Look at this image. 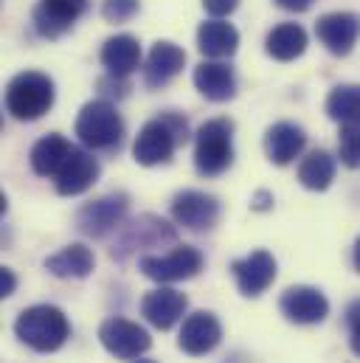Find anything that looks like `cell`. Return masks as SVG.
Returning <instances> with one entry per match:
<instances>
[{"label":"cell","instance_id":"6da1fadb","mask_svg":"<svg viewBox=\"0 0 360 363\" xmlns=\"http://www.w3.org/2000/svg\"><path fill=\"white\" fill-rule=\"evenodd\" d=\"M14 335L34 352H57L71 338V321L54 304H34L17 315Z\"/></svg>","mask_w":360,"mask_h":363},{"label":"cell","instance_id":"7a4b0ae2","mask_svg":"<svg viewBox=\"0 0 360 363\" xmlns=\"http://www.w3.org/2000/svg\"><path fill=\"white\" fill-rule=\"evenodd\" d=\"M189 135V124L186 118L178 113H164L152 121H147L133 144V155L141 167H158V164H167L178 144L186 141Z\"/></svg>","mask_w":360,"mask_h":363},{"label":"cell","instance_id":"3957f363","mask_svg":"<svg viewBox=\"0 0 360 363\" xmlns=\"http://www.w3.org/2000/svg\"><path fill=\"white\" fill-rule=\"evenodd\" d=\"M234 164V121L211 118L194 135V167L203 178H217Z\"/></svg>","mask_w":360,"mask_h":363},{"label":"cell","instance_id":"277c9868","mask_svg":"<svg viewBox=\"0 0 360 363\" xmlns=\"http://www.w3.org/2000/svg\"><path fill=\"white\" fill-rule=\"evenodd\" d=\"M54 107V82L40 71L17 74L6 85V110L17 121H37Z\"/></svg>","mask_w":360,"mask_h":363},{"label":"cell","instance_id":"5b68a950","mask_svg":"<svg viewBox=\"0 0 360 363\" xmlns=\"http://www.w3.org/2000/svg\"><path fill=\"white\" fill-rule=\"evenodd\" d=\"M77 135L88 150H116L124 141V118L107 99H93L77 116Z\"/></svg>","mask_w":360,"mask_h":363},{"label":"cell","instance_id":"8992f818","mask_svg":"<svg viewBox=\"0 0 360 363\" xmlns=\"http://www.w3.org/2000/svg\"><path fill=\"white\" fill-rule=\"evenodd\" d=\"M164 242H175V228L167 220L155 217V214H141L138 220H133L130 225L121 228V234L116 237L110 254L118 262H124L130 254L144 251V248H158Z\"/></svg>","mask_w":360,"mask_h":363},{"label":"cell","instance_id":"52a82bcc","mask_svg":"<svg viewBox=\"0 0 360 363\" xmlns=\"http://www.w3.org/2000/svg\"><path fill=\"white\" fill-rule=\"evenodd\" d=\"M203 268V257L191 245H178L172 254H144L138 259V271L158 284H172L197 276Z\"/></svg>","mask_w":360,"mask_h":363},{"label":"cell","instance_id":"ba28073f","mask_svg":"<svg viewBox=\"0 0 360 363\" xmlns=\"http://www.w3.org/2000/svg\"><path fill=\"white\" fill-rule=\"evenodd\" d=\"M127 208H130V197L124 191H113V194H104L93 203H85L77 214V225L82 234H88L93 240H101L107 237L110 231H116L124 217H127Z\"/></svg>","mask_w":360,"mask_h":363},{"label":"cell","instance_id":"9c48e42d","mask_svg":"<svg viewBox=\"0 0 360 363\" xmlns=\"http://www.w3.org/2000/svg\"><path fill=\"white\" fill-rule=\"evenodd\" d=\"M99 341L118 361H138L152 347L150 333L141 324L127 318H107L99 330Z\"/></svg>","mask_w":360,"mask_h":363},{"label":"cell","instance_id":"30bf717a","mask_svg":"<svg viewBox=\"0 0 360 363\" xmlns=\"http://www.w3.org/2000/svg\"><path fill=\"white\" fill-rule=\"evenodd\" d=\"M279 310L293 324H321L330 315V301L318 287L296 284V287H287L281 293Z\"/></svg>","mask_w":360,"mask_h":363},{"label":"cell","instance_id":"8fae6325","mask_svg":"<svg viewBox=\"0 0 360 363\" xmlns=\"http://www.w3.org/2000/svg\"><path fill=\"white\" fill-rule=\"evenodd\" d=\"M217 217H220V203L206 191L186 189L178 191L172 200V220L189 231H208L214 228Z\"/></svg>","mask_w":360,"mask_h":363},{"label":"cell","instance_id":"7c38bea8","mask_svg":"<svg viewBox=\"0 0 360 363\" xmlns=\"http://www.w3.org/2000/svg\"><path fill=\"white\" fill-rule=\"evenodd\" d=\"M88 9V0H40L34 9V28L45 40L62 37Z\"/></svg>","mask_w":360,"mask_h":363},{"label":"cell","instance_id":"4fadbf2b","mask_svg":"<svg viewBox=\"0 0 360 363\" xmlns=\"http://www.w3.org/2000/svg\"><path fill=\"white\" fill-rule=\"evenodd\" d=\"M315 34L330 54L347 57L360 37V17L352 11H330V14L318 17Z\"/></svg>","mask_w":360,"mask_h":363},{"label":"cell","instance_id":"5bb4252c","mask_svg":"<svg viewBox=\"0 0 360 363\" xmlns=\"http://www.w3.org/2000/svg\"><path fill=\"white\" fill-rule=\"evenodd\" d=\"M223 338V327L220 321L214 318V313H206V310H197L191 315L183 318V327H180L178 335V347L186 355H208Z\"/></svg>","mask_w":360,"mask_h":363},{"label":"cell","instance_id":"9a60e30c","mask_svg":"<svg viewBox=\"0 0 360 363\" xmlns=\"http://www.w3.org/2000/svg\"><path fill=\"white\" fill-rule=\"evenodd\" d=\"M99 175H101L99 161L90 155L88 150L74 147V152L68 155L65 167L60 169L54 183H57V191L62 197H77V194H85L90 186L99 181Z\"/></svg>","mask_w":360,"mask_h":363},{"label":"cell","instance_id":"2e32d148","mask_svg":"<svg viewBox=\"0 0 360 363\" xmlns=\"http://www.w3.org/2000/svg\"><path fill=\"white\" fill-rule=\"evenodd\" d=\"M231 273L242 296H262L276 279V259L268 251H254L231 262Z\"/></svg>","mask_w":360,"mask_h":363},{"label":"cell","instance_id":"e0dca14e","mask_svg":"<svg viewBox=\"0 0 360 363\" xmlns=\"http://www.w3.org/2000/svg\"><path fill=\"white\" fill-rule=\"evenodd\" d=\"M186 296L175 290V287H155V290H150L144 298H141V315L152 324V327H158V330H172L175 324H178L180 318H183V313H186Z\"/></svg>","mask_w":360,"mask_h":363},{"label":"cell","instance_id":"ac0fdd59","mask_svg":"<svg viewBox=\"0 0 360 363\" xmlns=\"http://www.w3.org/2000/svg\"><path fill=\"white\" fill-rule=\"evenodd\" d=\"M186 65V51L169 43V40H158L147 57L144 65V85L147 88H164L169 85Z\"/></svg>","mask_w":360,"mask_h":363},{"label":"cell","instance_id":"d6986e66","mask_svg":"<svg viewBox=\"0 0 360 363\" xmlns=\"http://www.w3.org/2000/svg\"><path fill=\"white\" fill-rule=\"evenodd\" d=\"M304 144H307V135L293 121H279V124L268 127V133H265V155L276 167L293 164L301 155Z\"/></svg>","mask_w":360,"mask_h":363},{"label":"cell","instance_id":"ffe728a7","mask_svg":"<svg viewBox=\"0 0 360 363\" xmlns=\"http://www.w3.org/2000/svg\"><path fill=\"white\" fill-rule=\"evenodd\" d=\"M194 88L203 93L208 101H228L237 96V77L225 62H200L194 68Z\"/></svg>","mask_w":360,"mask_h":363},{"label":"cell","instance_id":"44dd1931","mask_svg":"<svg viewBox=\"0 0 360 363\" xmlns=\"http://www.w3.org/2000/svg\"><path fill=\"white\" fill-rule=\"evenodd\" d=\"M101 65L113 77H130L141 68V43L133 34H116L101 45Z\"/></svg>","mask_w":360,"mask_h":363},{"label":"cell","instance_id":"7402d4cb","mask_svg":"<svg viewBox=\"0 0 360 363\" xmlns=\"http://www.w3.org/2000/svg\"><path fill=\"white\" fill-rule=\"evenodd\" d=\"M237 45H240V34L231 23L214 17V20H206L200 28H197V48L208 57V60H225V57H234L237 54Z\"/></svg>","mask_w":360,"mask_h":363},{"label":"cell","instance_id":"603a6c76","mask_svg":"<svg viewBox=\"0 0 360 363\" xmlns=\"http://www.w3.org/2000/svg\"><path fill=\"white\" fill-rule=\"evenodd\" d=\"M71 152H74L71 141L62 138L60 133H51V135L40 138V141L34 144V150H31V169H34L40 178H57Z\"/></svg>","mask_w":360,"mask_h":363},{"label":"cell","instance_id":"cb8c5ba5","mask_svg":"<svg viewBox=\"0 0 360 363\" xmlns=\"http://www.w3.org/2000/svg\"><path fill=\"white\" fill-rule=\"evenodd\" d=\"M43 265L57 279H88L96 268V259H93L90 248L74 242V245H65L62 251H57L54 257H48Z\"/></svg>","mask_w":360,"mask_h":363},{"label":"cell","instance_id":"d4e9b609","mask_svg":"<svg viewBox=\"0 0 360 363\" xmlns=\"http://www.w3.org/2000/svg\"><path fill=\"white\" fill-rule=\"evenodd\" d=\"M265 51L279 62H293L307 51V31L298 23H281L268 34Z\"/></svg>","mask_w":360,"mask_h":363},{"label":"cell","instance_id":"484cf974","mask_svg":"<svg viewBox=\"0 0 360 363\" xmlns=\"http://www.w3.org/2000/svg\"><path fill=\"white\" fill-rule=\"evenodd\" d=\"M335 169H338L335 158L330 152H324V150H315L301 161L298 181L310 191H324V189H330V183L335 181Z\"/></svg>","mask_w":360,"mask_h":363},{"label":"cell","instance_id":"4316f807","mask_svg":"<svg viewBox=\"0 0 360 363\" xmlns=\"http://www.w3.org/2000/svg\"><path fill=\"white\" fill-rule=\"evenodd\" d=\"M327 116L332 121L360 118V85H338L327 96Z\"/></svg>","mask_w":360,"mask_h":363},{"label":"cell","instance_id":"83f0119b","mask_svg":"<svg viewBox=\"0 0 360 363\" xmlns=\"http://www.w3.org/2000/svg\"><path fill=\"white\" fill-rule=\"evenodd\" d=\"M338 158L344 167L360 169V118L344 121L338 133Z\"/></svg>","mask_w":360,"mask_h":363},{"label":"cell","instance_id":"f1b7e54d","mask_svg":"<svg viewBox=\"0 0 360 363\" xmlns=\"http://www.w3.org/2000/svg\"><path fill=\"white\" fill-rule=\"evenodd\" d=\"M141 3L138 0H104L101 3V17L107 23H127L138 14Z\"/></svg>","mask_w":360,"mask_h":363},{"label":"cell","instance_id":"f546056e","mask_svg":"<svg viewBox=\"0 0 360 363\" xmlns=\"http://www.w3.org/2000/svg\"><path fill=\"white\" fill-rule=\"evenodd\" d=\"M347 324H349V347L360 358V301L349 304L347 310Z\"/></svg>","mask_w":360,"mask_h":363},{"label":"cell","instance_id":"4dcf8cb0","mask_svg":"<svg viewBox=\"0 0 360 363\" xmlns=\"http://www.w3.org/2000/svg\"><path fill=\"white\" fill-rule=\"evenodd\" d=\"M99 91L101 96H116V99H121V96H127V82H124V77H113V74H107L104 79H99Z\"/></svg>","mask_w":360,"mask_h":363},{"label":"cell","instance_id":"1f68e13d","mask_svg":"<svg viewBox=\"0 0 360 363\" xmlns=\"http://www.w3.org/2000/svg\"><path fill=\"white\" fill-rule=\"evenodd\" d=\"M237 6H240V0H203V9L211 17H228Z\"/></svg>","mask_w":360,"mask_h":363},{"label":"cell","instance_id":"d6a6232c","mask_svg":"<svg viewBox=\"0 0 360 363\" xmlns=\"http://www.w3.org/2000/svg\"><path fill=\"white\" fill-rule=\"evenodd\" d=\"M14 287H17L14 273L9 271V268H3V271H0V296H3V298H6V296H11V293H14Z\"/></svg>","mask_w":360,"mask_h":363},{"label":"cell","instance_id":"836d02e7","mask_svg":"<svg viewBox=\"0 0 360 363\" xmlns=\"http://www.w3.org/2000/svg\"><path fill=\"white\" fill-rule=\"evenodd\" d=\"M313 3L315 0H276V6L284 9V11H307Z\"/></svg>","mask_w":360,"mask_h":363},{"label":"cell","instance_id":"e575fe53","mask_svg":"<svg viewBox=\"0 0 360 363\" xmlns=\"http://www.w3.org/2000/svg\"><path fill=\"white\" fill-rule=\"evenodd\" d=\"M352 262H355V271L360 273V237L358 242H355V251H352Z\"/></svg>","mask_w":360,"mask_h":363},{"label":"cell","instance_id":"d590c367","mask_svg":"<svg viewBox=\"0 0 360 363\" xmlns=\"http://www.w3.org/2000/svg\"><path fill=\"white\" fill-rule=\"evenodd\" d=\"M135 363H155V361H141V358H138V361H135Z\"/></svg>","mask_w":360,"mask_h":363}]
</instances>
